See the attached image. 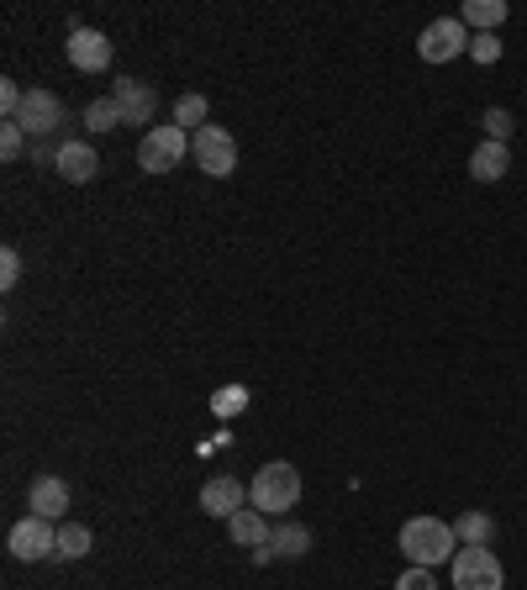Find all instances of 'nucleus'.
Listing matches in <instances>:
<instances>
[{
  "instance_id": "obj_1",
  "label": "nucleus",
  "mask_w": 527,
  "mask_h": 590,
  "mask_svg": "<svg viewBox=\"0 0 527 590\" xmlns=\"http://www.w3.org/2000/svg\"><path fill=\"white\" fill-rule=\"evenodd\" d=\"M401 554H407V565H417V569L454 565V554H459L454 522H443V517H411L407 527H401Z\"/></svg>"
},
{
  "instance_id": "obj_2",
  "label": "nucleus",
  "mask_w": 527,
  "mask_h": 590,
  "mask_svg": "<svg viewBox=\"0 0 527 590\" xmlns=\"http://www.w3.org/2000/svg\"><path fill=\"white\" fill-rule=\"evenodd\" d=\"M295 501H301V470L286 464V459L264 464V470L248 480V506L264 512V517H286Z\"/></svg>"
},
{
  "instance_id": "obj_3",
  "label": "nucleus",
  "mask_w": 527,
  "mask_h": 590,
  "mask_svg": "<svg viewBox=\"0 0 527 590\" xmlns=\"http://www.w3.org/2000/svg\"><path fill=\"white\" fill-rule=\"evenodd\" d=\"M191 153V132L185 127H148L138 142V169L143 174H169L180 169V159Z\"/></svg>"
},
{
  "instance_id": "obj_4",
  "label": "nucleus",
  "mask_w": 527,
  "mask_h": 590,
  "mask_svg": "<svg viewBox=\"0 0 527 590\" xmlns=\"http://www.w3.org/2000/svg\"><path fill=\"white\" fill-rule=\"evenodd\" d=\"M191 159L201 164V174L227 180L238 169V138L227 127H201V132H191Z\"/></svg>"
},
{
  "instance_id": "obj_5",
  "label": "nucleus",
  "mask_w": 527,
  "mask_h": 590,
  "mask_svg": "<svg viewBox=\"0 0 527 590\" xmlns=\"http://www.w3.org/2000/svg\"><path fill=\"white\" fill-rule=\"evenodd\" d=\"M6 548H11V559H22V565H37V559H58V527H53L49 517H32V512H26V517L11 527Z\"/></svg>"
},
{
  "instance_id": "obj_6",
  "label": "nucleus",
  "mask_w": 527,
  "mask_h": 590,
  "mask_svg": "<svg viewBox=\"0 0 527 590\" xmlns=\"http://www.w3.org/2000/svg\"><path fill=\"white\" fill-rule=\"evenodd\" d=\"M417 53H422V64H454L459 53H470V26L459 17H438V22L422 26Z\"/></svg>"
},
{
  "instance_id": "obj_7",
  "label": "nucleus",
  "mask_w": 527,
  "mask_h": 590,
  "mask_svg": "<svg viewBox=\"0 0 527 590\" xmlns=\"http://www.w3.org/2000/svg\"><path fill=\"white\" fill-rule=\"evenodd\" d=\"M454 590H506V569L491 548H459L454 554Z\"/></svg>"
},
{
  "instance_id": "obj_8",
  "label": "nucleus",
  "mask_w": 527,
  "mask_h": 590,
  "mask_svg": "<svg viewBox=\"0 0 527 590\" xmlns=\"http://www.w3.org/2000/svg\"><path fill=\"white\" fill-rule=\"evenodd\" d=\"M69 121V111H64V100L53 90H26L22 111H17V127H22L26 138H49V132H58Z\"/></svg>"
},
{
  "instance_id": "obj_9",
  "label": "nucleus",
  "mask_w": 527,
  "mask_h": 590,
  "mask_svg": "<svg viewBox=\"0 0 527 590\" xmlns=\"http://www.w3.org/2000/svg\"><path fill=\"white\" fill-rule=\"evenodd\" d=\"M69 64L79 74H106L111 69V43H106V32H96V26H74L69 32Z\"/></svg>"
},
{
  "instance_id": "obj_10",
  "label": "nucleus",
  "mask_w": 527,
  "mask_h": 590,
  "mask_svg": "<svg viewBox=\"0 0 527 590\" xmlns=\"http://www.w3.org/2000/svg\"><path fill=\"white\" fill-rule=\"evenodd\" d=\"M243 501H248V491H243V480H233V474H212V480L201 485V512L216 522L238 517Z\"/></svg>"
},
{
  "instance_id": "obj_11",
  "label": "nucleus",
  "mask_w": 527,
  "mask_h": 590,
  "mask_svg": "<svg viewBox=\"0 0 527 590\" xmlns=\"http://www.w3.org/2000/svg\"><path fill=\"white\" fill-rule=\"evenodd\" d=\"M111 100H117V111H121V127H148L153 111H159V95L148 90V85H138V79H117Z\"/></svg>"
},
{
  "instance_id": "obj_12",
  "label": "nucleus",
  "mask_w": 527,
  "mask_h": 590,
  "mask_svg": "<svg viewBox=\"0 0 527 590\" xmlns=\"http://www.w3.org/2000/svg\"><path fill=\"white\" fill-rule=\"evenodd\" d=\"M26 506H32V517L64 522V512H69V485H64L58 474H37V480L26 485Z\"/></svg>"
},
{
  "instance_id": "obj_13",
  "label": "nucleus",
  "mask_w": 527,
  "mask_h": 590,
  "mask_svg": "<svg viewBox=\"0 0 527 590\" xmlns=\"http://www.w3.org/2000/svg\"><path fill=\"white\" fill-rule=\"evenodd\" d=\"M53 169H58L69 185H90L100 174V153L90 142H64V148H53Z\"/></svg>"
},
{
  "instance_id": "obj_14",
  "label": "nucleus",
  "mask_w": 527,
  "mask_h": 590,
  "mask_svg": "<svg viewBox=\"0 0 527 590\" xmlns=\"http://www.w3.org/2000/svg\"><path fill=\"white\" fill-rule=\"evenodd\" d=\"M506 169H512V148L506 142H480L475 153H470V174H475L480 185H496V180H506Z\"/></svg>"
},
{
  "instance_id": "obj_15",
  "label": "nucleus",
  "mask_w": 527,
  "mask_h": 590,
  "mask_svg": "<svg viewBox=\"0 0 527 590\" xmlns=\"http://www.w3.org/2000/svg\"><path fill=\"white\" fill-rule=\"evenodd\" d=\"M227 533H233V544H238V548H264L275 527H269V517H264V512L243 506L238 517H227Z\"/></svg>"
},
{
  "instance_id": "obj_16",
  "label": "nucleus",
  "mask_w": 527,
  "mask_h": 590,
  "mask_svg": "<svg viewBox=\"0 0 527 590\" xmlns=\"http://www.w3.org/2000/svg\"><path fill=\"white\" fill-rule=\"evenodd\" d=\"M306 548H312V527H301V522H280L269 533V554L275 559H301Z\"/></svg>"
},
{
  "instance_id": "obj_17",
  "label": "nucleus",
  "mask_w": 527,
  "mask_h": 590,
  "mask_svg": "<svg viewBox=\"0 0 527 590\" xmlns=\"http://www.w3.org/2000/svg\"><path fill=\"white\" fill-rule=\"evenodd\" d=\"M454 533H459V548H491V538H496V517L464 512V517L454 522Z\"/></svg>"
},
{
  "instance_id": "obj_18",
  "label": "nucleus",
  "mask_w": 527,
  "mask_h": 590,
  "mask_svg": "<svg viewBox=\"0 0 527 590\" xmlns=\"http://www.w3.org/2000/svg\"><path fill=\"white\" fill-rule=\"evenodd\" d=\"M459 22L475 26V32H496V26L506 22V0H464Z\"/></svg>"
},
{
  "instance_id": "obj_19",
  "label": "nucleus",
  "mask_w": 527,
  "mask_h": 590,
  "mask_svg": "<svg viewBox=\"0 0 527 590\" xmlns=\"http://www.w3.org/2000/svg\"><path fill=\"white\" fill-rule=\"evenodd\" d=\"M212 117V106H206V95H180L174 100V127H185V132H201Z\"/></svg>"
},
{
  "instance_id": "obj_20",
  "label": "nucleus",
  "mask_w": 527,
  "mask_h": 590,
  "mask_svg": "<svg viewBox=\"0 0 527 590\" xmlns=\"http://www.w3.org/2000/svg\"><path fill=\"white\" fill-rule=\"evenodd\" d=\"M90 544H96V538H90L85 522H64V527H58V559H85Z\"/></svg>"
},
{
  "instance_id": "obj_21",
  "label": "nucleus",
  "mask_w": 527,
  "mask_h": 590,
  "mask_svg": "<svg viewBox=\"0 0 527 590\" xmlns=\"http://www.w3.org/2000/svg\"><path fill=\"white\" fill-rule=\"evenodd\" d=\"M248 401H254V396H248V385H222V390L212 396V417L216 422H227V417L248 411Z\"/></svg>"
},
{
  "instance_id": "obj_22",
  "label": "nucleus",
  "mask_w": 527,
  "mask_h": 590,
  "mask_svg": "<svg viewBox=\"0 0 527 590\" xmlns=\"http://www.w3.org/2000/svg\"><path fill=\"white\" fill-rule=\"evenodd\" d=\"M85 127H90V132H117V127H121L117 100H111V95H100V100H90V106H85Z\"/></svg>"
},
{
  "instance_id": "obj_23",
  "label": "nucleus",
  "mask_w": 527,
  "mask_h": 590,
  "mask_svg": "<svg viewBox=\"0 0 527 590\" xmlns=\"http://www.w3.org/2000/svg\"><path fill=\"white\" fill-rule=\"evenodd\" d=\"M480 127H485V138L491 142H506L512 138V111H506V106H491V111L480 117Z\"/></svg>"
},
{
  "instance_id": "obj_24",
  "label": "nucleus",
  "mask_w": 527,
  "mask_h": 590,
  "mask_svg": "<svg viewBox=\"0 0 527 590\" xmlns=\"http://www.w3.org/2000/svg\"><path fill=\"white\" fill-rule=\"evenodd\" d=\"M470 58H475V64H496V58H502V37H496V32H475V37H470Z\"/></svg>"
},
{
  "instance_id": "obj_25",
  "label": "nucleus",
  "mask_w": 527,
  "mask_h": 590,
  "mask_svg": "<svg viewBox=\"0 0 527 590\" xmlns=\"http://www.w3.org/2000/svg\"><path fill=\"white\" fill-rule=\"evenodd\" d=\"M22 142H26V132L17 127V121H6V127H0V159L17 164V159H22Z\"/></svg>"
},
{
  "instance_id": "obj_26",
  "label": "nucleus",
  "mask_w": 527,
  "mask_h": 590,
  "mask_svg": "<svg viewBox=\"0 0 527 590\" xmlns=\"http://www.w3.org/2000/svg\"><path fill=\"white\" fill-rule=\"evenodd\" d=\"M17 280H22V254L0 248V290H17Z\"/></svg>"
},
{
  "instance_id": "obj_27",
  "label": "nucleus",
  "mask_w": 527,
  "mask_h": 590,
  "mask_svg": "<svg viewBox=\"0 0 527 590\" xmlns=\"http://www.w3.org/2000/svg\"><path fill=\"white\" fill-rule=\"evenodd\" d=\"M22 100H26V90L17 85V79H0V111H6V121H17Z\"/></svg>"
},
{
  "instance_id": "obj_28",
  "label": "nucleus",
  "mask_w": 527,
  "mask_h": 590,
  "mask_svg": "<svg viewBox=\"0 0 527 590\" xmlns=\"http://www.w3.org/2000/svg\"><path fill=\"white\" fill-rule=\"evenodd\" d=\"M390 590H438V580H432V569L407 565V575H401V580H396Z\"/></svg>"
}]
</instances>
